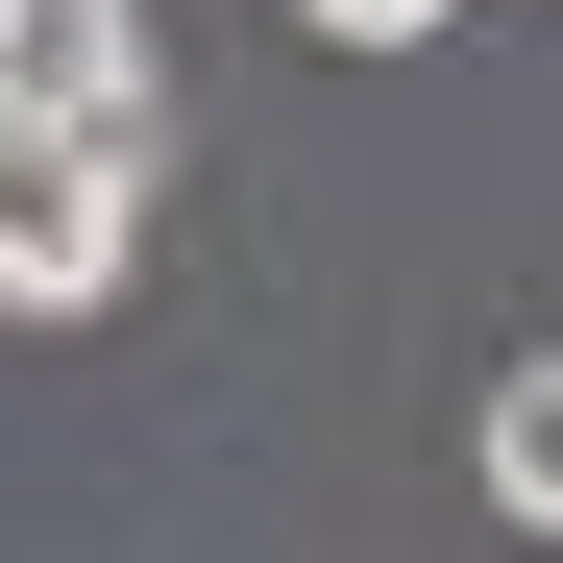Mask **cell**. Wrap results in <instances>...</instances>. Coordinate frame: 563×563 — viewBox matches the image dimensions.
Returning a JSON list of instances; mask_svg holds the SVG:
<instances>
[{
	"mask_svg": "<svg viewBox=\"0 0 563 563\" xmlns=\"http://www.w3.org/2000/svg\"><path fill=\"white\" fill-rule=\"evenodd\" d=\"M0 25H25V0H0Z\"/></svg>",
	"mask_w": 563,
	"mask_h": 563,
	"instance_id": "obj_5",
	"label": "cell"
},
{
	"mask_svg": "<svg viewBox=\"0 0 563 563\" xmlns=\"http://www.w3.org/2000/svg\"><path fill=\"white\" fill-rule=\"evenodd\" d=\"M123 245H147V172H123V147L0 123V319H99V295H123Z\"/></svg>",
	"mask_w": 563,
	"mask_h": 563,
	"instance_id": "obj_1",
	"label": "cell"
},
{
	"mask_svg": "<svg viewBox=\"0 0 563 563\" xmlns=\"http://www.w3.org/2000/svg\"><path fill=\"white\" fill-rule=\"evenodd\" d=\"M0 123H49V147H123V172H147V123H172V49H147V0H25V25H0Z\"/></svg>",
	"mask_w": 563,
	"mask_h": 563,
	"instance_id": "obj_2",
	"label": "cell"
},
{
	"mask_svg": "<svg viewBox=\"0 0 563 563\" xmlns=\"http://www.w3.org/2000/svg\"><path fill=\"white\" fill-rule=\"evenodd\" d=\"M295 25H319V49H417L441 0H295Z\"/></svg>",
	"mask_w": 563,
	"mask_h": 563,
	"instance_id": "obj_4",
	"label": "cell"
},
{
	"mask_svg": "<svg viewBox=\"0 0 563 563\" xmlns=\"http://www.w3.org/2000/svg\"><path fill=\"white\" fill-rule=\"evenodd\" d=\"M465 465H490V515H515V539H563V343H539V367H490Z\"/></svg>",
	"mask_w": 563,
	"mask_h": 563,
	"instance_id": "obj_3",
	"label": "cell"
}]
</instances>
